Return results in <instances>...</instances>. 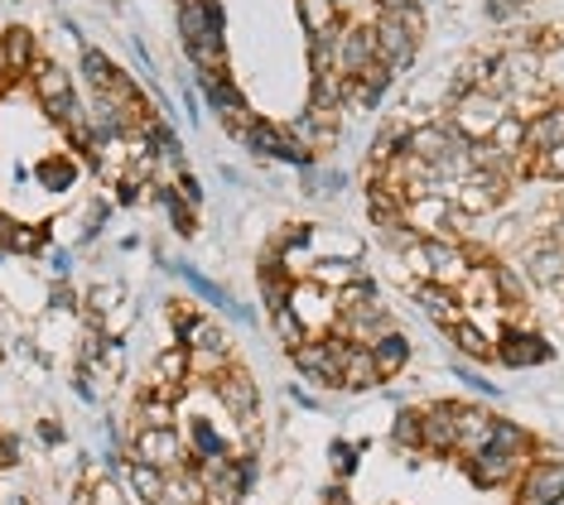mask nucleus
Masks as SVG:
<instances>
[{
	"label": "nucleus",
	"mask_w": 564,
	"mask_h": 505,
	"mask_svg": "<svg viewBox=\"0 0 564 505\" xmlns=\"http://www.w3.org/2000/svg\"><path fill=\"white\" fill-rule=\"evenodd\" d=\"M131 458H135V462H145V468H160V472L184 468V462H188L184 433H178V429H135Z\"/></svg>",
	"instance_id": "nucleus-5"
},
{
	"label": "nucleus",
	"mask_w": 564,
	"mask_h": 505,
	"mask_svg": "<svg viewBox=\"0 0 564 505\" xmlns=\"http://www.w3.org/2000/svg\"><path fill=\"white\" fill-rule=\"evenodd\" d=\"M140 429H178V399H164V395H150L140 391Z\"/></svg>",
	"instance_id": "nucleus-19"
},
{
	"label": "nucleus",
	"mask_w": 564,
	"mask_h": 505,
	"mask_svg": "<svg viewBox=\"0 0 564 505\" xmlns=\"http://www.w3.org/2000/svg\"><path fill=\"white\" fill-rule=\"evenodd\" d=\"M271 322H275V337H280V342H285V347H300L304 337H310V332L300 328V318H294L290 308H280V314H271Z\"/></svg>",
	"instance_id": "nucleus-26"
},
{
	"label": "nucleus",
	"mask_w": 564,
	"mask_h": 505,
	"mask_svg": "<svg viewBox=\"0 0 564 505\" xmlns=\"http://www.w3.org/2000/svg\"><path fill=\"white\" fill-rule=\"evenodd\" d=\"M333 468H338V472H352V448H348V443L333 448Z\"/></svg>",
	"instance_id": "nucleus-29"
},
{
	"label": "nucleus",
	"mask_w": 564,
	"mask_h": 505,
	"mask_svg": "<svg viewBox=\"0 0 564 505\" xmlns=\"http://www.w3.org/2000/svg\"><path fill=\"white\" fill-rule=\"evenodd\" d=\"M564 501V462H531L517 482V505H560Z\"/></svg>",
	"instance_id": "nucleus-8"
},
{
	"label": "nucleus",
	"mask_w": 564,
	"mask_h": 505,
	"mask_svg": "<svg viewBox=\"0 0 564 505\" xmlns=\"http://www.w3.org/2000/svg\"><path fill=\"white\" fill-rule=\"evenodd\" d=\"M78 505H131V501H126V491L117 486V476H97Z\"/></svg>",
	"instance_id": "nucleus-24"
},
{
	"label": "nucleus",
	"mask_w": 564,
	"mask_h": 505,
	"mask_svg": "<svg viewBox=\"0 0 564 505\" xmlns=\"http://www.w3.org/2000/svg\"><path fill=\"white\" fill-rule=\"evenodd\" d=\"M555 145H564V101L525 125V154H545V150H555Z\"/></svg>",
	"instance_id": "nucleus-16"
},
{
	"label": "nucleus",
	"mask_w": 564,
	"mask_h": 505,
	"mask_svg": "<svg viewBox=\"0 0 564 505\" xmlns=\"http://www.w3.org/2000/svg\"><path fill=\"white\" fill-rule=\"evenodd\" d=\"M40 241H44V231H34V227H20L10 231V241H6V251H15V255H30V251H40Z\"/></svg>",
	"instance_id": "nucleus-27"
},
{
	"label": "nucleus",
	"mask_w": 564,
	"mask_h": 505,
	"mask_svg": "<svg viewBox=\"0 0 564 505\" xmlns=\"http://www.w3.org/2000/svg\"><path fill=\"white\" fill-rule=\"evenodd\" d=\"M448 337H454V347H458L464 356H473V361H497V342L478 328V322H458V328L448 332Z\"/></svg>",
	"instance_id": "nucleus-22"
},
{
	"label": "nucleus",
	"mask_w": 564,
	"mask_h": 505,
	"mask_svg": "<svg viewBox=\"0 0 564 505\" xmlns=\"http://www.w3.org/2000/svg\"><path fill=\"white\" fill-rule=\"evenodd\" d=\"M487 145H497V150L507 154V160H521V154H525V121H517V116L507 111L502 125L492 131V140H487Z\"/></svg>",
	"instance_id": "nucleus-23"
},
{
	"label": "nucleus",
	"mask_w": 564,
	"mask_h": 505,
	"mask_svg": "<svg viewBox=\"0 0 564 505\" xmlns=\"http://www.w3.org/2000/svg\"><path fill=\"white\" fill-rule=\"evenodd\" d=\"M507 6H511V10H521V6H531V0H507Z\"/></svg>",
	"instance_id": "nucleus-30"
},
{
	"label": "nucleus",
	"mask_w": 564,
	"mask_h": 505,
	"mask_svg": "<svg viewBox=\"0 0 564 505\" xmlns=\"http://www.w3.org/2000/svg\"><path fill=\"white\" fill-rule=\"evenodd\" d=\"M525 468H531V458H511V452H502V448H482V452H473V458H464V472L487 491L521 482Z\"/></svg>",
	"instance_id": "nucleus-7"
},
{
	"label": "nucleus",
	"mask_w": 564,
	"mask_h": 505,
	"mask_svg": "<svg viewBox=\"0 0 564 505\" xmlns=\"http://www.w3.org/2000/svg\"><path fill=\"white\" fill-rule=\"evenodd\" d=\"M126 294L117 289V284H97L93 289V314H111V308H121Z\"/></svg>",
	"instance_id": "nucleus-28"
},
{
	"label": "nucleus",
	"mask_w": 564,
	"mask_h": 505,
	"mask_svg": "<svg viewBox=\"0 0 564 505\" xmlns=\"http://www.w3.org/2000/svg\"><path fill=\"white\" fill-rule=\"evenodd\" d=\"M502 116H507V101H497L487 92H464V97L448 101L444 121L454 135H464L468 145H478V140H492V131L502 125Z\"/></svg>",
	"instance_id": "nucleus-1"
},
{
	"label": "nucleus",
	"mask_w": 564,
	"mask_h": 505,
	"mask_svg": "<svg viewBox=\"0 0 564 505\" xmlns=\"http://www.w3.org/2000/svg\"><path fill=\"white\" fill-rule=\"evenodd\" d=\"M371 385H381L377 356H371V347L348 342V352H343V391H371Z\"/></svg>",
	"instance_id": "nucleus-15"
},
{
	"label": "nucleus",
	"mask_w": 564,
	"mask_h": 505,
	"mask_svg": "<svg viewBox=\"0 0 564 505\" xmlns=\"http://www.w3.org/2000/svg\"><path fill=\"white\" fill-rule=\"evenodd\" d=\"M178 24H184V44L223 39V10H217V0H184L178 6Z\"/></svg>",
	"instance_id": "nucleus-14"
},
{
	"label": "nucleus",
	"mask_w": 564,
	"mask_h": 505,
	"mask_svg": "<svg viewBox=\"0 0 564 505\" xmlns=\"http://www.w3.org/2000/svg\"><path fill=\"white\" fill-rule=\"evenodd\" d=\"M0 54H6V63H10V77L34 73V39H30V30H6Z\"/></svg>",
	"instance_id": "nucleus-21"
},
{
	"label": "nucleus",
	"mask_w": 564,
	"mask_h": 505,
	"mask_svg": "<svg viewBox=\"0 0 564 505\" xmlns=\"http://www.w3.org/2000/svg\"><path fill=\"white\" fill-rule=\"evenodd\" d=\"M395 443L420 452V409H401L395 414Z\"/></svg>",
	"instance_id": "nucleus-25"
},
{
	"label": "nucleus",
	"mask_w": 564,
	"mask_h": 505,
	"mask_svg": "<svg viewBox=\"0 0 564 505\" xmlns=\"http://www.w3.org/2000/svg\"><path fill=\"white\" fill-rule=\"evenodd\" d=\"M343 352H348V337L328 332V337H304L300 347H290L294 366L304 375H314L318 385H343Z\"/></svg>",
	"instance_id": "nucleus-2"
},
{
	"label": "nucleus",
	"mask_w": 564,
	"mask_h": 505,
	"mask_svg": "<svg viewBox=\"0 0 564 505\" xmlns=\"http://www.w3.org/2000/svg\"><path fill=\"white\" fill-rule=\"evenodd\" d=\"M371 34H377V58L387 63L391 73H405L410 63H415V54H420V39H410L401 20L381 15L377 24H371Z\"/></svg>",
	"instance_id": "nucleus-9"
},
{
	"label": "nucleus",
	"mask_w": 564,
	"mask_h": 505,
	"mask_svg": "<svg viewBox=\"0 0 564 505\" xmlns=\"http://www.w3.org/2000/svg\"><path fill=\"white\" fill-rule=\"evenodd\" d=\"M178 6H184V0H178Z\"/></svg>",
	"instance_id": "nucleus-31"
},
{
	"label": "nucleus",
	"mask_w": 564,
	"mask_h": 505,
	"mask_svg": "<svg viewBox=\"0 0 564 505\" xmlns=\"http://www.w3.org/2000/svg\"><path fill=\"white\" fill-rule=\"evenodd\" d=\"M454 443H458V405L420 409V448L425 452H454Z\"/></svg>",
	"instance_id": "nucleus-10"
},
{
	"label": "nucleus",
	"mask_w": 564,
	"mask_h": 505,
	"mask_svg": "<svg viewBox=\"0 0 564 505\" xmlns=\"http://www.w3.org/2000/svg\"><path fill=\"white\" fill-rule=\"evenodd\" d=\"M318 289H328V294H343L348 284H362L367 279V270L357 265V261H314V275H310Z\"/></svg>",
	"instance_id": "nucleus-18"
},
{
	"label": "nucleus",
	"mask_w": 564,
	"mask_h": 505,
	"mask_svg": "<svg viewBox=\"0 0 564 505\" xmlns=\"http://www.w3.org/2000/svg\"><path fill=\"white\" fill-rule=\"evenodd\" d=\"M371 356H377V371H381V381H391V375H401V371H405V361H410V342H405V337L391 328V332L381 337L377 347H371Z\"/></svg>",
	"instance_id": "nucleus-20"
},
{
	"label": "nucleus",
	"mask_w": 564,
	"mask_h": 505,
	"mask_svg": "<svg viewBox=\"0 0 564 505\" xmlns=\"http://www.w3.org/2000/svg\"><path fill=\"white\" fill-rule=\"evenodd\" d=\"M415 304L425 308V318L440 322L444 332H454L458 322H468V308L458 304V289H440V284H415Z\"/></svg>",
	"instance_id": "nucleus-13"
},
{
	"label": "nucleus",
	"mask_w": 564,
	"mask_h": 505,
	"mask_svg": "<svg viewBox=\"0 0 564 505\" xmlns=\"http://www.w3.org/2000/svg\"><path fill=\"white\" fill-rule=\"evenodd\" d=\"M126 482H131V496L140 505H164V472L160 468H145V462L126 458Z\"/></svg>",
	"instance_id": "nucleus-17"
},
{
	"label": "nucleus",
	"mask_w": 564,
	"mask_h": 505,
	"mask_svg": "<svg viewBox=\"0 0 564 505\" xmlns=\"http://www.w3.org/2000/svg\"><path fill=\"white\" fill-rule=\"evenodd\" d=\"M203 476V491H208V505H237L241 491H247V462L241 458H203L194 462Z\"/></svg>",
	"instance_id": "nucleus-4"
},
{
	"label": "nucleus",
	"mask_w": 564,
	"mask_h": 505,
	"mask_svg": "<svg viewBox=\"0 0 564 505\" xmlns=\"http://www.w3.org/2000/svg\"><path fill=\"white\" fill-rule=\"evenodd\" d=\"M290 314L300 318V328L310 332V337H328L333 328H338V304H333V294H328V289H318L314 279L294 284V294H290Z\"/></svg>",
	"instance_id": "nucleus-3"
},
{
	"label": "nucleus",
	"mask_w": 564,
	"mask_h": 505,
	"mask_svg": "<svg viewBox=\"0 0 564 505\" xmlns=\"http://www.w3.org/2000/svg\"><path fill=\"white\" fill-rule=\"evenodd\" d=\"M492 429H497V414L482 405H458V458H473V452L492 448Z\"/></svg>",
	"instance_id": "nucleus-11"
},
{
	"label": "nucleus",
	"mask_w": 564,
	"mask_h": 505,
	"mask_svg": "<svg viewBox=\"0 0 564 505\" xmlns=\"http://www.w3.org/2000/svg\"><path fill=\"white\" fill-rule=\"evenodd\" d=\"M497 361L511 371H531V366H541V361H550V342L541 332H502Z\"/></svg>",
	"instance_id": "nucleus-12"
},
{
	"label": "nucleus",
	"mask_w": 564,
	"mask_h": 505,
	"mask_svg": "<svg viewBox=\"0 0 564 505\" xmlns=\"http://www.w3.org/2000/svg\"><path fill=\"white\" fill-rule=\"evenodd\" d=\"M208 391L217 395V405L232 414V419H251V414H261V391H256L251 371H241V366H227V371L208 385Z\"/></svg>",
	"instance_id": "nucleus-6"
}]
</instances>
